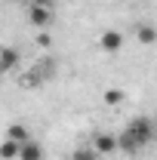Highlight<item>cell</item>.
<instances>
[{
	"label": "cell",
	"instance_id": "obj_1",
	"mask_svg": "<svg viewBox=\"0 0 157 160\" xmlns=\"http://www.w3.org/2000/svg\"><path fill=\"white\" fill-rule=\"evenodd\" d=\"M157 136V123L151 117H133L117 136V151L123 154H139L142 148H148Z\"/></svg>",
	"mask_w": 157,
	"mask_h": 160
},
{
	"label": "cell",
	"instance_id": "obj_2",
	"mask_svg": "<svg viewBox=\"0 0 157 160\" xmlns=\"http://www.w3.org/2000/svg\"><path fill=\"white\" fill-rule=\"evenodd\" d=\"M28 22L40 28V31H46L49 25H53V6L46 3V0H34L31 6H28Z\"/></svg>",
	"mask_w": 157,
	"mask_h": 160
},
{
	"label": "cell",
	"instance_id": "obj_3",
	"mask_svg": "<svg viewBox=\"0 0 157 160\" xmlns=\"http://www.w3.org/2000/svg\"><path fill=\"white\" fill-rule=\"evenodd\" d=\"M53 74H56V59H40L34 68H31V74L25 77V83L28 86H37V83H46V80H53Z\"/></svg>",
	"mask_w": 157,
	"mask_h": 160
},
{
	"label": "cell",
	"instance_id": "obj_4",
	"mask_svg": "<svg viewBox=\"0 0 157 160\" xmlns=\"http://www.w3.org/2000/svg\"><path fill=\"white\" fill-rule=\"evenodd\" d=\"M89 148L96 151L99 157H102V154H114V151H117V136H111V132H105V129H96Z\"/></svg>",
	"mask_w": 157,
	"mask_h": 160
},
{
	"label": "cell",
	"instance_id": "obj_5",
	"mask_svg": "<svg viewBox=\"0 0 157 160\" xmlns=\"http://www.w3.org/2000/svg\"><path fill=\"white\" fill-rule=\"evenodd\" d=\"M120 46H123V34H120V31L108 28V31H102V34H99V49H102V52H108V56H117Z\"/></svg>",
	"mask_w": 157,
	"mask_h": 160
},
{
	"label": "cell",
	"instance_id": "obj_6",
	"mask_svg": "<svg viewBox=\"0 0 157 160\" xmlns=\"http://www.w3.org/2000/svg\"><path fill=\"white\" fill-rule=\"evenodd\" d=\"M19 160H43V145L34 139L22 142L19 145Z\"/></svg>",
	"mask_w": 157,
	"mask_h": 160
},
{
	"label": "cell",
	"instance_id": "obj_7",
	"mask_svg": "<svg viewBox=\"0 0 157 160\" xmlns=\"http://www.w3.org/2000/svg\"><path fill=\"white\" fill-rule=\"evenodd\" d=\"M16 65H19V49L3 46V49H0V68H3V74H6V71H13Z\"/></svg>",
	"mask_w": 157,
	"mask_h": 160
},
{
	"label": "cell",
	"instance_id": "obj_8",
	"mask_svg": "<svg viewBox=\"0 0 157 160\" xmlns=\"http://www.w3.org/2000/svg\"><path fill=\"white\" fill-rule=\"evenodd\" d=\"M136 40L145 43V46H151V43L157 40V28L154 25H136Z\"/></svg>",
	"mask_w": 157,
	"mask_h": 160
},
{
	"label": "cell",
	"instance_id": "obj_9",
	"mask_svg": "<svg viewBox=\"0 0 157 160\" xmlns=\"http://www.w3.org/2000/svg\"><path fill=\"white\" fill-rule=\"evenodd\" d=\"M0 160H19V142H13V139L0 142Z\"/></svg>",
	"mask_w": 157,
	"mask_h": 160
},
{
	"label": "cell",
	"instance_id": "obj_10",
	"mask_svg": "<svg viewBox=\"0 0 157 160\" xmlns=\"http://www.w3.org/2000/svg\"><path fill=\"white\" fill-rule=\"evenodd\" d=\"M6 139H13V142H28L31 136H28V126H22V123H13V126H6Z\"/></svg>",
	"mask_w": 157,
	"mask_h": 160
},
{
	"label": "cell",
	"instance_id": "obj_11",
	"mask_svg": "<svg viewBox=\"0 0 157 160\" xmlns=\"http://www.w3.org/2000/svg\"><path fill=\"white\" fill-rule=\"evenodd\" d=\"M71 160H99V154L93 151V148H89V145H80L77 151L71 154Z\"/></svg>",
	"mask_w": 157,
	"mask_h": 160
},
{
	"label": "cell",
	"instance_id": "obj_12",
	"mask_svg": "<svg viewBox=\"0 0 157 160\" xmlns=\"http://www.w3.org/2000/svg\"><path fill=\"white\" fill-rule=\"evenodd\" d=\"M105 102H108V105H117V102H123V92H120V89H108V92H105Z\"/></svg>",
	"mask_w": 157,
	"mask_h": 160
},
{
	"label": "cell",
	"instance_id": "obj_13",
	"mask_svg": "<svg viewBox=\"0 0 157 160\" xmlns=\"http://www.w3.org/2000/svg\"><path fill=\"white\" fill-rule=\"evenodd\" d=\"M49 43H53V37H49L46 31H40L37 34V46H49Z\"/></svg>",
	"mask_w": 157,
	"mask_h": 160
},
{
	"label": "cell",
	"instance_id": "obj_14",
	"mask_svg": "<svg viewBox=\"0 0 157 160\" xmlns=\"http://www.w3.org/2000/svg\"><path fill=\"white\" fill-rule=\"evenodd\" d=\"M13 3H34V0H13Z\"/></svg>",
	"mask_w": 157,
	"mask_h": 160
},
{
	"label": "cell",
	"instance_id": "obj_15",
	"mask_svg": "<svg viewBox=\"0 0 157 160\" xmlns=\"http://www.w3.org/2000/svg\"><path fill=\"white\" fill-rule=\"evenodd\" d=\"M0 74H3V68H0Z\"/></svg>",
	"mask_w": 157,
	"mask_h": 160
}]
</instances>
